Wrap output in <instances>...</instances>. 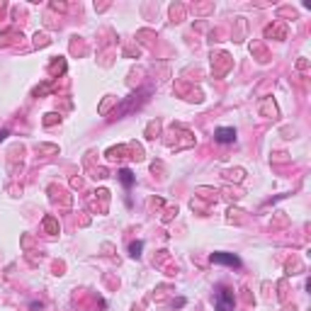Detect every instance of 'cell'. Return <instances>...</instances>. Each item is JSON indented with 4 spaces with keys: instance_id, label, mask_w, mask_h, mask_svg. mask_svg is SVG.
<instances>
[{
    "instance_id": "5b68a950",
    "label": "cell",
    "mask_w": 311,
    "mask_h": 311,
    "mask_svg": "<svg viewBox=\"0 0 311 311\" xmlns=\"http://www.w3.org/2000/svg\"><path fill=\"white\" fill-rule=\"evenodd\" d=\"M44 229L49 233H58V224H56L54 216H46V219H44Z\"/></svg>"
},
{
    "instance_id": "7a4b0ae2",
    "label": "cell",
    "mask_w": 311,
    "mask_h": 311,
    "mask_svg": "<svg viewBox=\"0 0 311 311\" xmlns=\"http://www.w3.org/2000/svg\"><path fill=\"white\" fill-rule=\"evenodd\" d=\"M233 297H231V289H222L219 297H216V309L219 311H231Z\"/></svg>"
},
{
    "instance_id": "8992f818",
    "label": "cell",
    "mask_w": 311,
    "mask_h": 311,
    "mask_svg": "<svg viewBox=\"0 0 311 311\" xmlns=\"http://www.w3.org/2000/svg\"><path fill=\"white\" fill-rule=\"evenodd\" d=\"M141 248H144V243H141V241H136V243H132L129 253H132L134 258H139V256H141Z\"/></svg>"
},
{
    "instance_id": "3957f363",
    "label": "cell",
    "mask_w": 311,
    "mask_h": 311,
    "mask_svg": "<svg viewBox=\"0 0 311 311\" xmlns=\"http://www.w3.org/2000/svg\"><path fill=\"white\" fill-rule=\"evenodd\" d=\"M214 139H216L219 144H231L233 139H236V129H233V127H222V129H216Z\"/></svg>"
},
{
    "instance_id": "277c9868",
    "label": "cell",
    "mask_w": 311,
    "mask_h": 311,
    "mask_svg": "<svg viewBox=\"0 0 311 311\" xmlns=\"http://www.w3.org/2000/svg\"><path fill=\"white\" fill-rule=\"evenodd\" d=\"M119 180L124 182V188H132V185H134V173L124 168V170H119Z\"/></svg>"
},
{
    "instance_id": "6da1fadb",
    "label": "cell",
    "mask_w": 311,
    "mask_h": 311,
    "mask_svg": "<svg viewBox=\"0 0 311 311\" xmlns=\"http://www.w3.org/2000/svg\"><path fill=\"white\" fill-rule=\"evenodd\" d=\"M211 263H216V265H229V267L241 265V260L233 256V253H211Z\"/></svg>"
},
{
    "instance_id": "52a82bcc",
    "label": "cell",
    "mask_w": 311,
    "mask_h": 311,
    "mask_svg": "<svg viewBox=\"0 0 311 311\" xmlns=\"http://www.w3.org/2000/svg\"><path fill=\"white\" fill-rule=\"evenodd\" d=\"M5 136H8V129H0V141H3Z\"/></svg>"
}]
</instances>
